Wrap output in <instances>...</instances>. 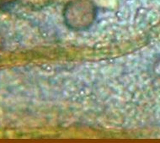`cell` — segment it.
<instances>
[{
  "instance_id": "obj_1",
  "label": "cell",
  "mask_w": 160,
  "mask_h": 143,
  "mask_svg": "<svg viewBox=\"0 0 160 143\" xmlns=\"http://www.w3.org/2000/svg\"><path fill=\"white\" fill-rule=\"evenodd\" d=\"M97 9L90 0H73L64 8L66 25L74 30H83L90 27L96 18Z\"/></svg>"
},
{
  "instance_id": "obj_2",
  "label": "cell",
  "mask_w": 160,
  "mask_h": 143,
  "mask_svg": "<svg viewBox=\"0 0 160 143\" xmlns=\"http://www.w3.org/2000/svg\"><path fill=\"white\" fill-rule=\"evenodd\" d=\"M6 1H11V0H6Z\"/></svg>"
}]
</instances>
